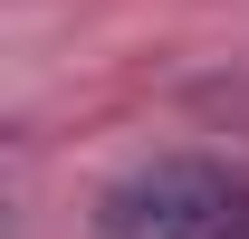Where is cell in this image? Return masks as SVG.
Masks as SVG:
<instances>
[{"label":"cell","instance_id":"6da1fadb","mask_svg":"<svg viewBox=\"0 0 249 239\" xmlns=\"http://www.w3.org/2000/svg\"><path fill=\"white\" fill-rule=\"evenodd\" d=\"M106 239H249V182L211 153H163L96 201Z\"/></svg>","mask_w":249,"mask_h":239}]
</instances>
